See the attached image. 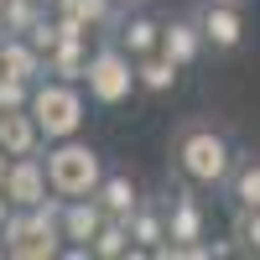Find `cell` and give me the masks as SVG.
<instances>
[{
    "label": "cell",
    "mask_w": 260,
    "mask_h": 260,
    "mask_svg": "<svg viewBox=\"0 0 260 260\" xmlns=\"http://www.w3.org/2000/svg\"><path fill=\"white\" fill-rule=\"evenodd\" d=\"M240 136H234V125L213 120V115H187L172 125L167 136V172L187 187L208 192V198H219L234 161H240Z\"/></svg>",
    "instance_id": "obj_1"
},
{
    "label": "cell",
    "mask_w": 260,
    "mask_h": 260,
    "mask_svg": "<svg viewBox=\"0 0 260 260\" xmlns=\"http://www.w3.org/2000/svg\"><path fill=\"white\" fill-rule=\"evenodd\" d=\"M89 89L83 83H73V78H37L31 83V104L26 110L37 115V125H42V136L47 141H68V136H83V125H89Z\"/></svg>",
    "instance_id": "obj_2"
},
{
    "label": "cell",
    "mask_w": 260,
    "mask_h": 260,
    "mask_svg": "<svg viewBox=\"0 0 260 260\" xmlns=\"http://www.w3.org/2000/svg\"><path fill=\"white\" fill-rule=\"evenodd\" d=\"M47 177H52V192H62V198H94L104 172H110V156L83 141V136H68V141H47Z\"/></svg>",
    "instance_id": "obj_3"
},
{
    "label": "cell",
    "mask_w": 260,
    "mask_h": 260,
    "mask_svg": "<svg viewBox=\"0 0 260 260\" xmlns=\"http://www.w3.org/2000/svg\"><path fill=\"white\" fill-rule=\"evenodd\" d=\"M94 110H125L130 99H141V78H136V57H130L115 37H99L89 52V73H83Z\"/></svg>",
    "instance_id": "obj_4"
},
{
    "label": "cell",
    "mask_w": 260,
    "mask_h": 260,
    "mask_svg": "<svg viewBox=\"0 0 260 260\" xmlns=\"http://www.w3.org/2000/svg\"><path fill=\"white\" fill-rule=\"evenodd\" d=\"M57 208H62V192H52V198L37 203V208H11V219H6V250H11V260H57L62 255Z\"/></svg>",
    "instance_id": "obj_5"
},
{
    "label": "cell",
    "mask_w": 260,
    "mask_h": 260,
    "mask_svg": "<svg viewBox=\"0 0 260 260\" xmlns=\"http://www.w3.org/2000/svg\"><path fill=\"white\" fill-rule=\"evenodd\" d=\"M192 16L213 57H240L250 47V0H192Z\"/></svg>",
    "instance_id": "obj_6"
},
{
    "label": "cell",
    "mask_w": 260,
    "mask_h": 260,
    "mask_svg": "<svg viewBox=\"0 0 260 260\" xmlns=\"http://www.w3.org/2000/svg\"><path fill=\"white\" fill-rule=\"evenodd\" d=\"M167 198V240L172 245H198V240H208V192H198V187H187V182H177L172 177V187L161 192Z\"/></svg>",
    "instance_id": "obj_7"
},
{
    "label": "cell",
    "mask_w": 260,
    "mask_h": 260,
    "mask_svg": "<svg viewBox=\"0 0 260 260\" xmlns=\"http://www.w3.org/2000/svg\"><path fill=\"white\" fill-rule=\"evenodd\" d=\"M161 52L177 62L182 73H198L203 62L213 57V52H208V37H203V26H198V16H192V6L161 16Z\"/></svg>",
    "instance_id": "obj_8"
},
{
    "label": "cell",
    "mask_w": 260,
    "mask_h": 260,
    "mask_svg": "<svg viewBox=\"0 0 260 260\" xmlns=\"http://www.w3.org/2000/svg\"><path fill=\"white\" fill-rule=\"evenodd\" d=\"M161 16L167 11H156L151 0H125V11H120V21H115V42L130 52V57H146V52H161Z\"/></svg>",
    "instance_id": "obj_9"
},
{
    "label": "cell",
    "mask_w": 260,
    "mask_h": 260,
    "mask_svg": "<svg viewBox=\"0 0 260 260\" xmlns=\"http://www.w3.org/2000/svg\"><path fill=\"white\" fill-rule=\"evenodd\" d=\"M6 198L16 208H37L52 198V177H47V156H11V172H6Z\"/></svg>",
    "instance_id": "obj_10"
},
{
    "label": "cell",
    "mask_w": 260,
    "mask_h": 260,
    "mask_svg": "<svg viewBox=\"0 0 260 260\" xmlns=\"http://www.w3.org/2000/svg\"><path fill=\"white\" fill-rule=\"evenodd\" d=\"M104 224V208L99 198H62L57 208V229H62V250H89L94 234Z\"/></svg>",
    "instance_id": "obj_11"
},
{
    "label": "cell",
    "mask_w": 260,
    "mask_h": 260,
    "mask_svg": "<svg viewBox=\"0 0 260 260\" xmlns=\"http://www.w3.org/2000/svg\"><path fill=\"white\" fill-rule=\"evenodd\" d=\"M94 198H99V208H104V219H130V213L141 208L146 187H141V177H136V172H125V167H110Z\"/></svg>",
    "instance_id": "obj_12"
},
{
    "label": "cell",
    "mask_w": 260,
    "mask_h": 260,
    "mask_svg": "<svg viewBox=\"0 0 260 260\" xmlns=\"http://www.w3.org/2000/svg\"><path fill=\"white\" fill-rule=\"evenodd\" d=\"M0 146L11 156H37V151H47V136L31 110H0Z\"/></svg>",
    "instance_id": "obj_13"
},
{
    "label": "cell",
    "mask_w": 260,
    "mask_h": 260,
    "mask_svg": "<svg viewBox=\"0 0 260 260\" xmlns=\"http://www.w3.org/2000/svg\"><path fill=\"white\" fill-rule=\"evenodd\" d=\"M219 198L229 203V213L260 208V151H240V161H234V172H229V182H224Z\"/></svg>",
    "instance_id": "obj_14"
},
{
    "label": "cell",
    "mask_w": 260,
    "mask_h": 260,
    "mask_svg": "<svg viewBox=\"0 0 260 260\" xmlns=\"http://www.w3.org/2000/svg\"><path fill=\"white\" fill-rule=\"evenodd\" d=\"M94 42H99V37H73V31H62V37L52 42V52H47V73H52V78H73V83H83Z\"/></svg>",
    "instance_id": "obj_15"
},
{
    "label": "cell",
    "mask_w": 260,
    "mask_h": 260,
    "mask_svg": "<svg viewBox=\"0 0 260 260\" xmlns=\"http://www.w3.org/2000/svg\"><path fill=\"white\" fill-rule=\"evenodd\" d=\"M136 78H141V99H167V94L182 89L187 73L167 52H146V57H136Z\"/></svg>",
    "instance_id": "obj_16"
},
{
    "label": "cell",
    "mask_w": 260,
    "mask_h": 260,
    "mask_svg": "<svg viewBox=\"0 0 260 260\" xmlns=\"http://www.w3.org/2000/svg\"><path fill=\"white\" fill-rule=\"evenodd\" d=\"M0 68L11 78L37 83V78H47V52H42L31 37H0Z\"/></svg>",
    "instance_id": "obj_17"
},
{
    "label": "cell",
    "mask_w": 260,
    "mask_h": 260,
    "mask_svg": "<svg viewBox=\"0 0 260 260\" xmlns=\"http://www.w3.org/2000/svg\"><path fill=\"white\" fill-rule=\"evenodd\" d=\"M125 224H130V240H136V250H141V255H151V250L167 240V198L146 192V198H141V208L130 213Z\"/></svg>",
    "instance_id": "obj_18"
},
{
    "label": "cell",
    "mask_w": 260,
    "mask_h": 260,
    "mask_svg": "<svg viewBox=\"0 0 260 260\" xmlns=\"http://www.w3.org/2000/svg\"><path fill=\"white\" fill-rule=\"evenodd\" d=\"M130 255H141L136 240H130V224L125 219H104L94 245H89V260H130Z\"/></svg>",
    "instance_id": "obj_19"
},
{
    "label": "cell",
    "mask_w": 260,
    "mask_h": 260,
    "mask_svg": "<svg viewBox=\"0 0 260 260\" xmlns=\"http://www.w3.org/2000/svg\"><path fill=\"white\" fill-rule=\"evenodd\" d=\"M68 11H78L83 21H89V31L94 37H110L115 31V21H120V11H125V0H62Z\"/></svg>",
    "instance_id": "obj_20"
},
{
    "label": "cell",
    "mask_w": 260,
    "mask_h": 260,
    "mask_svg": "<svg viewBox=\"0 0 260 260\" xmlns=\"http://www.w3.org/2000/svg\"><path fill=\"white\" fill-rule=\"evenodd\" d=\"M42 11H52V6H42V0H6L0 6V37H26L42 21Z\"/></svg>",
    "instance_id": "obj_21"
},
{
    "label": "cell",
    "mask_w": 260,
    "mask_h": 260,
    "mask_svg": "<svg viewBox=\"0 0 260 260\" xmlns=\"http://www.w3.org/2000/svg\"><path fill=\"white\" fill-rule=\"evenodd\" d=\"M229 234H234V245H240V255H255L260 260V208L229 213Z\"/></svg>",
    "instance_id": "obj_22"
},
{
    "label": "cell",
    "mask_w": 260,
    "mask_h": 260,
    "mask_svg": "<svg viewBox=\"0 0 260 260\" xmlns=\"http://www.w3.org/2000/svg\"><path fill=\"white\" fill-rule=\"evenodd\" d=\"M26 104H31V83L0 73V110H26Z\"/></svg>",
    "instance_id": "obj_23"
},
{
    "label": "cell",
    "mask_w": 260,
    "mask_h": 260,
    "mask_svg": "<svg viewBox=\"0 0 260 260\" xmlns=\"http://www.w3.org/2000/svg\"><path fill=\"white\" fill-rule=\"evenodd\" d=\"M26 37L37 42V47H42V52H52V42L62 37V26H57V16H52V11H42V21H37V26H31Z\"/></svg>",
    "instance_id": "obj_24"
},
{
    "label": "cell",
    "mask_w": 260,
    "mask_h": 260,
    "mask_svg": "<svg viewBox=\"0 0 260 260\" xmlns=\"http://www.w3.org/2000/svg\"><path fill=\"white\" fill-rule=\"evenodd\" d=\"M11 208H16V203L6 198V187H0V234H6V219H11Z\"/></svg>",
    "instance_id": "obj_25"
},
{
    "label": "cell",
    "mask_w": 260,
    "mask_h": 260,
    "mask_svg": "<svg viewBox=\"0 0 260 260\" xmlns=\"http://www.w3.org/2000/svg\"><path fill=\"white\" fill-rule=\"evenodd\" d=\"M0 260H11V250H6V234H0Z\"/></svg>",
    "instance_id": "obj_26"
},
{
    "label": "cell",
    "mask_w": 260,
    "mask_h": 260,
    "mask_svg": "<svg viewBox=\"0 0 260 260\" xmlns=\"http://www.w3.org/2000/svg\"><path fill=\"white\" fill-rule=\"evenodd\" d=\"M42 6H62V0H42Z\"/></svg>",
    "instance_id": "obj_27"
},
{
    "label": "cell",
    "mask_w": 260,
    "mask_h": 260,
    "mask_svg": "<svg viewBox=\"0 0 260 260\" xmlns=\"http://www.w3.org/2000/svg\"><path fill=\"white\" fill-rule=\"evenodd\" d=\"M0 6H6V0H0Z\"/></svg>",
    "instance_id": "obj_28"
},
{
    "label": "cell",
    "mask_w": 260,
    "mask_h": 260,
    "mask_svg": "<svg viewBox=\"0 0 260 260\" xmlns=\"http://www.w3.org/2000/svg\"><path fill=\"white\" fill-rule=\"evenodd\" d=\"M0 73H6V68H0Z\"/></svg>",
    "instance_id": "obj_29"
}]
</instances>
